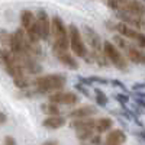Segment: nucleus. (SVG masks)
Returning a JSON list of instances; mask_svg holds the SVG:
<instances>
[{"label": "nucleus", "mask_w": 145, "mask_h": 145, "mask_svg": "<svg viewBox=\"0 0 145 145\" xmlns=\"http://www.w3.org/2000/svg\"><path fill=\"white\" fill-rule=\"evenodd\" d=\"M67 83V77L64 74H46L38 77L35 84V91L39 94H50L58 90H63Z\"/></svg>", "instance_id": "obj_1"}, {"label": "nucleus", "mask_w": 145, "mask_h": 145, "mask_svg": "<svg viewBox=\"0 0 145 145\" xmlns=\"http://www.w3.org/2000/svg\"><path fill=\"white\" fill-rule=\"evenodd\" d=\"M103 54L106 55L109 64H112L113 67H116L122 72H128L129 71L128 58H125L123 54L119 51V48H116L110 41H105L103 42Z\"/></svg>", "instance_id": "obj_2"}, {"label": "nucleus", "mask_w": 145, "mask_h": 145, "mask_svg": "<svg viewBox=\"0 0 145 145\" xmlns=\"http://www.w3.org/2000/svg\"><path fill=\"white\" fill-rule=\"evenodd\" d=\"M67 31H68V42H70L71 51L74 52L77 57L84 58L89 52H87L86 44H84V41H83V36H81L80 29L76 25H70Z\"/></svg>", "instance_id": "obj_3"}, {"label": "nucleus", "mask_w": 145, "mask_h": 145, "mask_svg": "<svg viewBox=\"0 0 145 145\" xmlns=\"http://www.w3.org/2000/svg\"><path fill=\"white\" fill-rule=\"evenodd\" d=\"M83 33H84V38H86L90 50H91V54H96V52H102L103 51V42H102V38L99 36V33L96 32L93 28L84 25L83 26Z\"/></svg>", "instance_id": "obj_4"}, {"label": "nucleus", "mask_w": 145, "mask_h": 145, "mask_svg": "<svg viewBox=\"0 0 145 145\" xmlns=\"http://www.w3.org/2000/svg\"><path fill=\"white\" fill-rule=\"evenodd\" d=\"M116 18L129 25L131 28H134L137 31H142L144 26H145V20H144V16L141 15H135V13H128V12H123V10H118L116 13Z\"/></svg>", "instance_id": "obj_5"}, {"label": "nucleus", "mask_w": 145, "mask_h": 145, "mask_svg": "<svg viewBox=\"0 0 145 145\" xmlns=\"http://www.w3.org/2000/svg\"><path fill=\"white\" fill-rule=\"evenodd\" d=\"M48 97H50V102L51 103H55V105H76L78 103V96L72 91H54V93H50L48 94Z\"/></svg>", "instance_id": "obj_6"}, {"label": "nucleus", "mask_w": 145, "mask_h": 145, "mask_svg": "<svg viewBox=\"0 0 145 145\" xmlns=\"http://www.w3.org/2000/svg\"><path fill=\"white\" fill-rule=\"evenodd\" d=\"M16 57L19 59L23 71L29 72V74H39V72L44 71L42 65L38 63V58L31 57V55H25V54H18Z\"/></svg>", "instance_id": "obj_7"}, {"label": "nucleus", "mask_w": 145, "mask_h": 145, "mask_svg": "<svg viewBox=\"0 0 145 145\" xmlns=\"http://www.w3.org/2000/svg\"><path fill=\"white\" fill-rule=\"evenodd\" d=\"M36 26H38V32H39V38L46 41L50 38V29H51V20L48 18V13L45 10H38L35 18Z\"/></svg>", "instance_id": "obj_8"}, {"label": "nucleus", "mask_w": 145, "mask_h": 145, "mask_svg": "<svg viewBox=\"0 0 145 145\" xmlns=\"http://www.w3.org/2000/svg\"><path fill=\"white\" fill-rule=\"evenodd\" d=\"M25 39H26V35H25V31L23 29H16L13 33H10V41H9V48H10V52L12 54H22V50H23V44H25Z\"/></svg>", "instance_id": "obj_9"}, {"label": "nucleus", "mask_w": 145, "mask_h": 145, "mask_svg": "<svg viewBox=\"0 0 145 145\" xmlns=\"http://www.w3.org/2000/svg\"><path fill=\"white\" fill-rule=\"evenodd\" d=\"M50 33L54 35L55 39H59V38H68V31L64 25L63 19L59 16H54L52 20H51V29H50Z\"/></svg>", "instance_id": "obj_10"}, {"label": "nucleus", "mask_w": 145, "mask_h": 145, "mask_svg": "<svg viewBox=\"0 0 145 145\" xmlns=\"http://www.w3.org/2000/svg\"><path fill=\"white\" fill-rule=\"evenodd\" d=\"M115 29L118 31V33H119L120 36L128 38V39H135V41L139 38V35L142 33V32H138V31L134 29V28H131L129 25H126V23H123V22L116 23V25H115Z\"/></svg>", "instance_id": "obj_11"}, {"label": "nucleus", "mask_w": 145, "mask_h": 145, "mask_svg": "<svg viewBox=\"0 0 145 145\" xmlns=\"http://www.w3.org/2000/svg\"><path fill=\"white\" fill-rule=\"evenodd\" d=\"M96 113H97V109H96L94 106L86 105V106H81V107H77V109H74V110H71L68 113V116L71 119H80V118H90Z\"/></svg>", "instance_id": "obj_12"}, {"label": "nucleus", "mask_w": 145, "mask_h": 145, "mask_svg": "<svg viewBox=\"0 0 145 145\" xmlns=\"http://www.w3.org/2000/svg\"><path fill=\"white\" fill-rule=\"evenodd\" d=\"M122 10H123V12H128V13H135V15L144 16V13H145V6H144V3H142V0H128Z\"/></svg>", "instance_id": "obj_13"}, {"label": "nucleus", "mask_w": 145, "mask_h": 145, "mask_svg": "<svg viewBox=\"0 0 145 145\" xmlns=\"http://www.w3.org/2000/svg\"><path fill=\"white\" fill-rule=\"evenodd\" d=\"M126 141V135L123 131L115 129L112 132H109L106 137V145H122Z\"/></svg>", "instance_id": "obj_14"}, {"label": "nucleus", "mask_w": 145, "mask_h": 145, "mask_svg": "<svg viewBox=\"0 0 145 145\" xmlns=\"http://www.w3.org/2000/svg\"><path fill=\"white\" fill-rule=\"evenodd\" d=\"M128 54V59L134 64H144L145 63V55L142 52V50L134 46V45H129V48L126 50Z\"/></svg>", "instance_id": "obj_15"}, {"label": "nucleus", "mask_w": 145, "mask_h": 145, "mask_svg": "<svg viewBox=\"0 0 145 145\" xmlns=\"http://www.w3.org/2000/svg\"><path fill=\"white\" fill-rule=\"evenodd\" d=\"M42 125L46 128V129H59L65 125V118L59 116V115H54V116H48Z\"/></svg>", "instance_id": "obj_16"}, {"label": "nucleus", "mask_w": 145, "mask_h": 145, "mask_svg": "<svg viewBox=\"0 0 145 145\" xmlns=\"http://www.w3.org/2000/svg\"><path fill=\"white\" fill-rule=\"evenodd\" d=\"M94 122L96 120L91 118H80V119H74L71 122V128H74L76 131L80 129H94Z\"/></svg>", "instance_id": "obj_17"}, {"label": "nucleus", "mask_w": 145, "mask_h": 145, "mask_svg": "<svg viewBox=\"0 0 145 145\" xmlns=\"http://www.w3.org/2000/svg\"><path fill=\"white\" fill-rule=\"evenodd\" d=\"M57 58L59 59V63H61L63 65H65V67H68V68H71V70H77L78 68V63H77V59L72 57V55H70L68 52H63V54H58L57 55Z\"/></svg>", "instance_id": "obj_18"}, {"label": "nucleus", "mask_w": 145, "mask_h": 145, "mask_svg": "<svg viewBox=\"0 0 145 145\" xmlns=\"http://www.w3.org/2000/svg\"><path fill=\"white\" fill-rule=\"evenodd\" d=\"M70 50V42H68V38H59V39H55L54 41V45H52V51L55 55L58 54H63V52H68Z\"/></svg>", "instance_id": "obj_19"}, {"label": "nucleus", "mask_w": 145, "mask_h": 145, "mask_svg": "<svg viewBox=\"0 0 145 145\" xmlns=\"http://www.w3.org/2000/svg\"><path fill=\"white\" fill-rule=\"evenodd\" d=\"M112 126H113V120L109 119V118H100L94 122V131H97L99 134L112 129Z\"/></svg>", "instance_id": "obj_20"}, {"label": "nucleus", "mask_w": 145, "mask_h": 145, "mask_svg": "<svg viewBox=\"0 0 145 145\" xmlns=\"http://www.w3.org/2000/svg\"><path fill=\"white\" fill-rule=\"evenodd\" d=\"M35 20V16L31 10H23L22 12V15H20V23H22V29L23 31H26L31 25H32V22Z\"/></svg>", "instance_id": "obj_21"}, {"label": "nucleus", "mask_w": 145, "mask_h": 145, "mask_svg": "<svg viewBox=\"0 0 145 145\" xmlns=\"http://www.w3.org/2000/svg\"><path fill=\"white\" fill-rule=\"evenodd\" d=\"M41 110L45 113V115H48V116H54V115H59V107L55 105V103H44L42 106H41Z\"/></svg>", "instance_id": "obj_22"}, {"label": "nucleus", "mask_w": 145, "mask_h": 145, "mask_svg": "<svg viewBox=\"0 0 145 145\" xmlns=\"http://www.w3.org/2000/svg\"><path fill=\"white\" fill-rule=\"evenodd\" d=\"M13 83H15V86H16L18 89H23V90L28 89V87L31 86V81H29V78H28L25 74H22V76L13 78Z\"/></svg>", "instance_id": "obj_23"}, {"label": "nucleus", "mask_w": 145, "mask_h": 145, "mask_svg": "<svg viewBox=\"0 0 145 145\" xmlns=\"http://www.w3.org/2000/svg\"><path fill=\"white\" fill-rule=\"evenodd\" d=\"M94 94H96V103H97L99 106H102V107L107 106L109 99H107V96L105 94V91H102L100 89H96L94 90Z\"/></svg>", "instance_id": "obj_24"}, {"label": "nucleus", "mask_w": 145, "mask_h": 145, "mask_svg": "<svg viewBox=\"0 0 145 145\" xmlns=\"http://www.w3.org/2000/svg\"><path fill=\"white\" fill-rule=\"evenodd\" d=\"M113 42H115L113 45H115L116 48H120V50H125V51L128 50L129 45H131V44L123 38V36H120V35H115V36H113Z\"/></svg>", "instance_id": "obj_25"}, {"label": "nucleus", "mask_w": 145, "mask_h": 145, "mask_svg": "<svg viewBox=\"0 0 145 145\" xmlns=\"http://www.w3.org/2000/svg\"><path fill=\"white\" fill-rule=\"evenodd\" d=\"M128 0H106V6L113 10H122Z\"/></svg>", "instance_id": "obj_26"}, {"label": "nucleus", "mask_w": 145, "mask_h": 145, "mask_svg": "<svg viewBox=\"0 0 145 145\" xmlns=\"http://www.w3.org/2000/svg\"><path fill=\"white\" fill-rule=\"evenodd\" d=\"M93 131H94V129H80V131H77V138H78L80 141L90 139L91 135H93Z\"/></svg>", "instance_id": "obj_27"}, {"label": "nucleus", "mask_w": 145, "mask_h": 145, "mask_svg": "<svg viewBox=\"0 0 145 145\" xmlns=\"http://www.w3.org/2000/svg\"><path fill=\"white\" fill-rule=\"evenodd\" d=\"M9 41H10V33L6 29H0V44L6 48L9 46Z\"/></svg>", "instance_id": "obj_28"}, {"label": "nucleus", "mask_w": 145, "mask_h": 145, "mask_svg": "<svg viewBox=\"0 0 145 145\" xmlns=\"http://www.w3.org/2000/svg\"><path fill=\"white\" fill-rule=\"evenodd\" d=\"M90 84L91 83H99V84H109V80L105 78V77H97V76H91V77H87Z\"/></svg>", "instance_id": "obj_29"}, {"label": "nucleus", "mask_w": 145, "mask_h": 145, "mask_svg": "<svg viewBox=\"0 0 145 145\" xmlns=\"http://www.w3.org/2000/svg\"><path fill=\"white\" fill-rule=\"evenodd\" d=\"M115 99H116L120 105H126V103L129 102V96H128L126 93H125V94L120 93V94H116V96H115Z\"/></svg>", "instance_id": "obj_30"}, {"label": "nucleus", "mask_w": 145, "mask_h": 145, "mask_svg": "<svg viewBox=\"0 0 145 145\" xmlns=\"http://www.w3.org/2000/svg\"><path fill=\"white\" fill-rule=\"evenodd\" d=\"M134 100L139 107H144V93H135L134 94Z\"/></svg>", "instance_id": "obj_31"}, {"label": "nucleus", "mask_w": 145, "mask_h": 145, "mask_svg": "<svg viewBox=\"0 0 145 145\" xmlns=\"http://www.w3.org/2000/svg\"><path fill=\"white\" fill-rule=\"evenodd\" d=\"M109 83H112V86H115V87H118V89H120V90H123L125 93L128 91V89L125 87V84H123V83H120V81L116 80V78H113L112 81H109Z\"/></svg>", "instance_id": "obj_32"}, {"label": "nucleus", "mask_w": 145, "mask_h": 145, "mask_svg": "<svg viewBox=\"0 0 145 145\" xmlns=\"http://www.w3.org/2000/svg\"><path fill=\"white\" fill-rule=\"evenodd\" d=\"M76 89H77V91H80L81 94H84V96H89V90L84 87V84H81V83H77L76 84Z\"/></svg>", "instance_id": "obj_33"}, {"label": "nucleus", "mask_w": 145, "mask_h": 145, "mask_svg": "<svg viewBox=\"0 0 145 145\" xmlns=\"http://www.w3.org/2000/svg\"><path fill=\"white\" fill-rule=\"evenodd\" d=\"M132 90L135 93H144V83H135L132 86Z\"/></svg>", "instance_id": "obj_34"}, {"label": "nucleus", "mask_w": 145, "mask_h": 145, "mask_svg": "<svg viewBox=\"0 0 145 145\" xmlns=\"http://www.w3.org/2000/svg\"><path fill=\"white\" fill-rule=\"evenodd\" d=\"M137 42H138V46H139V50H142V48H145V35H144V33H141V35H139V38L137 39Z\"/></svg>", "instance_id": "obj_35"}, {"label": "nucleus", "mask_w": 145, "mask_h": 145, "mask_svg": "<svg viewBox=\"0 0 145 145\" xmlns=\"http://www.w3.org/2000/svg\"><path fill=\"white\" fill-rule=\"evenodd\" d=\"M90 141H91V144H93V145H100L102 138H100V135H91Z\"/></svg>", "instance_id": "obj_36"}, {"label": "nucleus", "mask_w": 145, "mask_h": 145, "mask_svg": "<svg viewBox=\"0 0 145 145\" xmlns=\"http://www.w3.org/2000/svg\"><path fill=\"white\" fill-rule=\"evenodd\" d=\"M16 142H15V139L12 138V137H6L5 138V145H15Z\"/></svg>", "instance_id": "obj_37"}, {"label": "nucleus", "mask_w": 145, "mask_h": 145, "mask_svg": "<svg viewBox=\"0 0 145 145\" xmlns=\"http://www.w3.org/2000/svg\"><path fill=\"white\" fill-rule=\"evenodd\" d=\"M6 120H7V116L3 113V112H0V125H3L6 123Z\"/></svg>", "instance_id": "obj_38"}, {"label": "nucleus", "mask_w": 145, "mask_h": 145, "mask_svg": "<svg viewBox=\"0 0 145 145\" xmlns=\"http://www.w3.org/2000/svg\"><path fill=\"white\" fill-rule=\"evenodd\" d=\"M106 25H107V29H115V25H116V23H113V22H110V20H107Z\"/></svg>", "instance_id": "obj_39"}, {"label": "nucleus", "mask_w": 145, "mask_h": 145, "mask_svg": "<svg viewBox=\"0 0 145 145\" xmlns=\"http://www.w3.org/2000/svg\"><path fill=\"white\" fill-rule=\"evenodd\" d=\"M42 145H58V142H57V141H52V139H51V141H46V142H44Z\"/></svg>", "instance_id": "obj_40"}, {"label": "nucleus", "mask_w": 145, "mask_h": 145, "mask_svg": "<svg viewBox=\"0 0 145 145\" xmlns=\"http://www.w3.org/2000/svg\"><path fill=\"white\" fill-rule=\"evenodd\" d=\"M0 64H2V57H0Z\"/></svg>", "instance_id": "obj_41"}]
</instances>
